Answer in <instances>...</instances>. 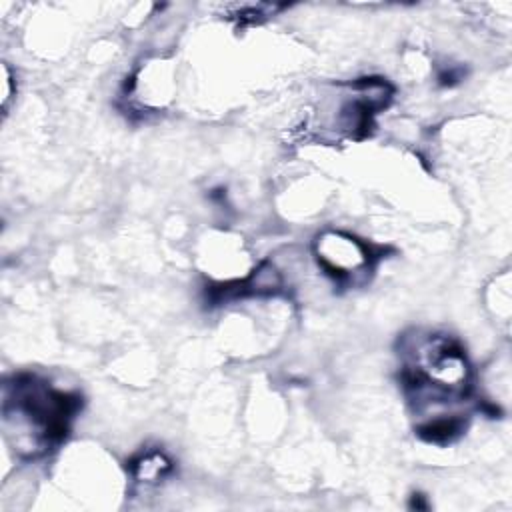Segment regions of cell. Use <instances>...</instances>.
<instances>
[{"instance_id":"cell-1","label":"cell","mask_w":512,"mask_h":512,"mask_svg":"<svg viewBox=\"0 0 512 512\" xmlns=\"http://www.w3.org/2000/svg\"><path fill=\"white\" fill-rule=\"evenodd\" d=\"M414 362L406 366L404 378L416 392L430 390L448 398L466 394L470 366L464 352L444 336H432L418 346Z\"/></svg>"},{"instance_id":"cell-2","label":"cell","mask_w":512,"mask_h":512,"mask_svg":"<svg viewBox=\"0 0 512 512\" xmlns=\"http://www.w3.org/2000/svg\"><path fill=\"white\" fill-rule=\"evenodd\" d=\"M316 260L326 274L344 280L350 274H358L368 268L370 252L354 236L344 232H324L316 238Z\"/></svg>"},{"instance_id":"cell-3","label":"cell","mask_w":512,"mask_h":512,"mask_svg":"<svg viewBox=\"0 0 512 512\" xmlns=\"http://www.w3.org/2000/svg\"><path fill=\"white\" fill-rule=\"evenodd\" d=\"M168 468H170V462L162 454H150V456H144L140 464H136V476L140 480H154L162 476Z\"/></svg>"}]
</instances>
